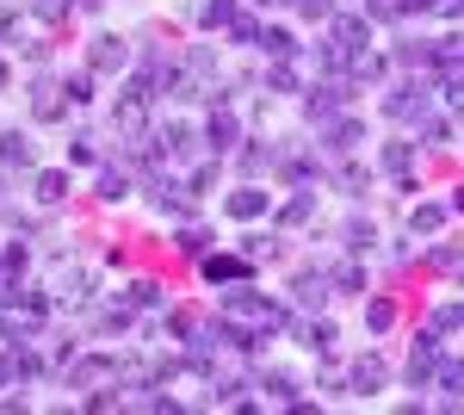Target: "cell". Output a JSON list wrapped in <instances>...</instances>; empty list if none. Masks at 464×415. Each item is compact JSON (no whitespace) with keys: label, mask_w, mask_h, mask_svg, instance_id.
Returning a JSON list of instances; mask_svg holds the SVG:
<instances>
[{"label":"cell","mask_w":464,"mask_h":415,"mask_svg":"<svg viewBox=\"0 0 464 415\" xmlns=\"http://www.w3.org/2000/svg\"><path fill=\"white\" fill-rule=\"evenodd\" d=\"M217 316H229L236 329H248L254 341H266V335L291 329V311H285V304H273L266 291H254V279H242V285H223V304H217Z\"/></svg>","instance_id":"6da1fadb"},{"label":"cell","mask_w":464,"mask_h":415,"mask_svg":"<svg viewBox=\"0 0 464 415\" xmlns=\"http://www.w3.org/2000/svg\"><path fill=\"white\" fill-rule=\"evenodd\" d=\"M149 105H155V94L130 74V81H124V94H118V105H111V131H118V143H137V137L155 131V124H149Z\"/></svg>","instance_id":"7a4b0ae2"},{"label":"cell","mask_w":464,"mask_h":415,"mask_svg":"<svg viewBox=\"0 0 464 415\" xmlns=\"http://www.w3.org/2000/svg\"><path fill=\"white\" fill-rule=\"evenodd\" d=\"M44 316H50V298L44 291H19L0 311V341H37L44 335Z\"/></svg>","instance_id":"3957f363"},{"label":"cell","mask_w":464,"mask_h":415,"mask_svg":"<svg viewBox=\"0 0 464 415\" xmlns=\"http://www.w3.org/2000/svg\"><path fill=\"white\" fill-rule=\"evenodd\" d=\"M347 100H353V81H347V74H322V81H310V87H304V112H310V124L334 118Z\"/></svg>","instance_id":"277c9868"},{"label":"cell","mask_w":464,"mask_h":415,"mask_svg":"<svg viewBox=\"0 0 464 415\" xmlns=\"http://www.w3.org/2000/svg\"><path fill=\"white\" fill-rule=\"evenodd\" d=\"M428 105H433V87L421 81V74H409L402 87L384 94V112H391L396 124H421V118H428Z\"/></svg>","instance_id":"5b68a950"},{"label":"cell","mask_w":464,"mask_h":415,"mask_svg":"<svg viewBox=\"0 0 464 415\" xmlns=\"http://www.w3.org/2000/svg\"><path fill=\"white\" fill-rule=\"evenodd\" d=\"M316 137H322L328 155H353L359 143H365V124H359L353 112H334V118H322V124H316Z\"/></svg>","instance_id":"8992f818"},{"label":"cell","mask_w":464,"mask_h":415,"mask_svg":"<svg viewBox=\"0 0 464 415\" xmlns=\"http://www.w3.org/2000/svg\"><path fill=\"white\" fill-rule=\"evenodd\" d=\"M433 372H440V335H433V329H421V335H415V347H409V366H402V379L415 384V390H428Z\"/></svg>","instance_id":"52a82bcc"},{"label":"cell","mask_w":464,"mask_h":415,"mask_svg":"<svg viewBox=\"0 0 464 415\" xmlns=\"http://www.w3.org/2000/svg\"><path fill=\"white\" fill-rule=\"evenodd\" d=\"M63 379H69V390H87V384H111V379H118V353H74Z\"/></svg>","instance_id":"ba28073f"},{"label":"cell","mask_w":464,"mask_h":415,"mask_svg":"<svg viewBox=\"0 0 464 415\" xmlns=\"http://www.w3.org/2000/svg\"><path fill=\"white\" fill-rule=\"evenodd\" d=\"M291 298H297V311H328V298H334V273H322V267H304V273L291 279Z\"/></svg>","instance_id":"9c48e42d"},{"label":"cell","mask_w":464,"mask_h":415,"mask_svg":"<svg viewBox=\"0 0 464 415\" xmlns=\"http://www.w3.org/2000/svg\"><path fill=\"white\" fill-rule=\"evenodd\" d=\"M32 118H37V124L69 118V87H63V81H50V74H37V81H32Z\"/></svg>","instance_id":"30bf717a"},{"label":"cell","mask_w":464,"mask_h":415,"mask_svg":"<svg viewBox=\"0 0 464 415\" xmlns=\"http://www.w3.org/2000/svg\"><path fill=\"white\" fill-rule=\"evenodd\" d=\"M87 69H93V74H124V69H130V44L111 37V32H100L93 44H87Z\"/></svg>","instance_id":"8fae6325"},{"label":"cell","mask_w":464,"mask_h":415,"mask_svg":"<svg viewBox=\"0 0 464 415\" xmlns=\"http://www.w3.org/2000/svg\"><path fill=\"white\" fill-rule=\"evenodd\" d=\"M236 143H242V124H236L229 100H217V105H211V118H205V149H211V155H229Z\"/></svg>","instance_id":"7c38bea8"},{"label":"cell","mask_w":464,"mask_h":415,"mask_svg":"<svg viewBox=\"0 0 464 415\" xmlns=\"http://www.w3.org/2000/svg\"><path fill=\"white\" fill-rule=\"evenodd\" d=\"M391 63H396L402 74H440V44H433V37L396 44V50H391Z\"/></svg>","instance_id":"4fadbf2b"},{"label":"cell","mask_w":464,"mask_h":415,"mask_svg":"<svg viewBox=\"0 0 464 415\" xmlns=\"http://www.w3.org/2000/svg\"><path fill=\"white\" fill-rule=\"evenodd\" d=\"M198 267H205V279H211V285H242V279H254V261H248V254H223V248H211Z\"/></svg>","instance_id":"5bb4252c"},{"label":"cell","mask_w":464,"mask_h":415,"mask_svg":"<svg viewBox=\"0 0 464 415\" xmlns=\"http://www.w3.org/2000/svg\"><path fill=\"white\" fill-rule=\"evenodd\" d=\"M273 173H279L285 186H322V162L297 155V149H273Z\"/></svg>","instance_id":"9a60e30c"},{"label":"cell","mask_w":464,"mask_h":415,"mask_svg":"<svg viewBox=\"0 0 464 415\" xmlns=\"http://www.w3.org/2000/svg\"><path fill=\"white\" fill-rule=\"evenodd\" d=\"M384 379H391L384 353H359L353 372H347V390H353V397H372V390H384Z\"/></svg>","instance_id":"2e32d148"},{"label":"cell","mask_w":464,"mask_h":415,"mask_svg":"<svg viewBox=\"0 0 464 415\" xmlns=\"http://www.w3.org/2000/svg\"><path fill=\"white\" fill-rule=\"evenodd\" d=\"M378 168L415 193V143H384V149H378Z\"/></svg>","instance_id":"e0dca14e"},{"label":"cell","mask_w":464,"mask_h":415,"mask_svg":"<svg viewBox=\"0 0 464 415\" xmlns=\"http://www.w3.org/2000/svg\"><path fill=\"white\" fill-rule=\"evenodd\" d=\"M198 205V193H192V180H155V211H174V217H186V211Z\"/></svg>","instance_id":"ac0fdd59"},{"label":"cell","mask_w":464,"mask_h":415,"mask_svg":"<svg viewBox=\"0 0 464 415\" xmlns=\"http://www.w3.org/2000/svg\"><path fill=\"white\" fill-rule=\"evenodd\" d=\"M328 37H341L347 50H365L372 44V13H334L328 19Z\"/></svg>","instance_id":"d6986e66"},{"label":"cell","mask_w":464,"mask_h":415,"mask_svg":"<svg viewBox=\"0 0 464 415\" xmlns=\"http://www.w3.org/2000/svg\"><path fill=\"white\" fill-rule=\"evenodd\" d=\"M279 223H285V230H304V223H316V186H291V199L279 205Z\"/></svg>","instance_id":"ffe728a7"},{"label":"cell","mask_w":464,"mask_h":415,"mask_svg":"<svg viewBox=\"0 0 464 415\" xmlns=\"http://www.w3.org/2000/svg\"><path fill=\"white\" fill-rule=\"evenodd\" d=\"M0 168H37V149H32V137L25 131H0Z\"/></svg>","instance_id":"44dd1931"},{"label":"cell","mask_w":464,"mask_h":415,"mask_svg":"<svg viewBox=\"0 0 464 415\" xmlns=\"http://www.w3.org/2000/svg\"><path fill=\"white\" fill-rule=\"evenodd\" d=\"M297 341L310 347V353H334V341H341V335H334V322H328V316H304V322H297Z\"/></svg>","instance_id":"7402d4cb"},{"label":"cell","mask_w":464,"mask_h":415,"mask_svg":"<svg viewBox=\"0 0 464 415\" xmlns=\"http://www.w3.org/2000/svg\"><path fill=\"white\" fill-rule=\"evenodd\" d=\"M223 211H229L236 223H254V217H266V193H260V186H236V193L223 199Z\"/></svg>","instance_id":"603a6c76"},{"label":"cell","mask_w":464,"mask_h":415,"mask_svg":"<svg viewBox=\"0 0 464 415\" xmlns=\"http://www.w3.org/2000/svg\"><path fill=\"white\" fill-rule=\"evenodd\" d=\"M32 193H37V205H63L69 199V168H37Z\"/></svg>","instance_id":"cb8c5ba5"},{"label":"cell","mask_w":464,"mask_h":415,"mask_svg":"<svg viewBox=\"0 0 464 415\" xmlns=\"http://www.w3.org/2000/svg\"><path fill=\"white\" fill-rule=\"evenodd\" d=\"M260 50H266V63H297V50H304V44H297L285 25H266V32H260Z\"/></svg>","instance_id":"d4e9b609"},{"label":"cell","mask_w":464,"mask_h":415,"mask_svg":"<svg viewBox=\"0 0 464 415\" xmlns=\"http://www.w3.org/2000/svg\"><path fill=\"white\" fill-rule=\"evenodd\" d=\"M254 384H260V390H266L273 403H285V410H291V403H297V397H304V384L291 379V372H273V366H266V372H260V379H254Z\"/></svg>","instance_id":"484cf974"},{"label":"cell","mask_w":464,"mask_h":415,"mask_svg":"<svg viewBox=\"0 0 464 415\" xmlns=\"http://www.w3.org/2000/svg\"><path fill=\"white\" fill-rule=\"evenodd\" d=\"M446 217H452L446 205H433V199H421V205L409 211V230H415V236H440V230H446Z\"/></svg>","instance_id":"4316f807"},{"label":"cell","mask_w":464,"mask_h":415,"mask_svg":"<svg viewBox=\"0 0 464 415\" xmlns=\"http://www.w3.org/2000/svg\"><path fill=\"white\" fill-rule=\"evenodd\" d=\"M384 69H391V63H384V56H378V50H353V87H378V81H384Z\"/></svg>","instance_id":"83f0119b"},{"label":"cell","mask_w":464,"mask_h":415,"mask_svg":"<svg viewBox=\"0 0 464 415\" xmlns=\"http://www.w3.org/2000/svg\"><path fill=\"white\" fill-rule=\"evenodd\" d=\"M236 13H242V0H205V6H198V25H205V32H229Z\"/></svg>","instance_id":"f1b7e54d"},{"label":"cell","mask_w":464,"mask_h":415,"mask_svg":"<svg viewBox=\"0 0 464 415\" xmlns=\"http://www.w3.org/2000/svg\"><path fill=\"white\" fill-rule=\"evenodd\" d=\"M100 199H106V205H118V199H130V168H118V162H106V168H100Z\"/></svg>","instance_id":"f546056e"},{"label":"cell","mask_w":464,"mask_h":415,"mask_svg":"<svg viewBox=\"0 0 464 415\" xmlns=\"http://www.w3.org/2000/svg\"><path fill=\"white\" fill-rule=\"evenodd\" d=\"M433 384H440V390L459 403V397H464V353H452V360L440 353V372H433Z\"/></svg>","instance_id":"4dcf8cb0"},{"label":"cell","mask_w":464,"mask_h":415,"mask_svg":"<svg viewBox=\"0 0 464 415\" xmlns=\"http://www.w3.org/2000/svg\"><path fill=\"white\" fill-rule=\"evenodd\" d=\"M124 304H130V311H161V285H155V279H130V285H124Z\"/></svg>","instance_id":"1f68e13d"},{"label":"cell","mask_w":464,"mask_h":415,"mask_svg":"<svg viewBox=\"0 0 464 415\" xmlns=\"http://www.w3.org/2000/svg\"><path fill=\"white\" fill-rule=\"evenodd\" d=\"M211 248H217V236H211V230H198V223H186V230H179V254H192V261H205Z\"/></svg>","instance_id":"d6a6232c"},{"label":"cell","mask_w":464,"mask_h":415,"mask_svg":"<svg viewBox=\"0 0 464 415\" xmlns=\"http://www.w3.org/2000/svg\"><path fill=\"white\" fill-rule=\"evenodd\" d=\"M266 87H273V94H304V81H297V63H266Z\"/></svg>","instance_id":"836d02e7"},{"label":"cell","mask_w":464,"mask_h":415,"mask_svg":"<svg viewBox=\"0 0 464 415\" xmlns=\"http://www.w3.org/2000/svg\"><path fill=\"white\" fill-rule=\"evenodd\" d=\"M260 32H266V19H254V13H236V25H229V44H248V50H260Z\"/></svg>","instance_id":"e575fe53"},{"label":"cell","mask_w":464,"mask_h":415,"mask_svg":"<svg viewBox=\"0 0 464 415\" xmlns=\"http://www.w3.org/2000/svg\"><path fill=\"white\" fill-rule=\"evenodd\" d=\"M334 186H341V193H353V199H359V193L372 186V173L359 168V162H347V155H341V168H334Z\"/></svg>","instance_id":"d590c367"},{"label":"cell","mask_w":464,"mask_h":415,"mask_svg":"<svg viewBox=\"0 0 464 415\" xmlns=\"http://www.w3.org/2000/svg\"><path fill=\"white\" fill-rule=\"evenodd\" d=\"M391 322H396V304H391V298H365V329H372V335H384Z\"/></svg>","instance_id":"8d00e7d4"},{"label":"cell","mask_w":464,"mask_h":415,"mask_svg":"<svg viewBox=\"0 0 464 415\" xmlns=\"http://www.w3.org/2000/svg\"><path fill=\"white\" fill-rule=\"evenodd\" d=\"M415 137L428 143V149H446V143H452V124H446V118H433V112H428V118L415 124Z\"/></svg>","instance_id":"74e56055"},{"label":"cell","mask_w":464,"mask_h":415,"mask_svg":"<svg viewBox=\"0 0 464 415\" xmlns=\"http://www.w3.org/2000/svg\"><path fill=\"white\" fill-rule=\"evenodd\" d=\"M334 291H353V298H365V267H359V261H341V267H334Z\"/></svg>","instance_id":"f35d334b"},{"label":"cell","mask_w":464,"mask_h":415,"mask_svg":"<svg viewBox=\"0 0 464 415\" xmlns=\"http://www.w3.org/2000/svg\"><path fill=\"white\" fill-rule=\"evenodd\" d=\"M341 248H347V254H365V248H372V223H365V217H353V223L341 230Z\"/></svg>","instance_id":"ab89813d"},{"label":"cell","mask_w":464,"mask_h":415,"mask_svg":"<svg viewBox=\"0 0 464 415\" xmlns=\"http://www.w3.org/2000/svg\"><path fill=\"white\" fill-rule=\"evenodd\" d=\"M428 329H433V335H452V329H464V304H440V311L428 316Z\"/></svg>","instance_id":"60d3db41"},{"label":"cell","mask_w":464,"mask_h":415,"mask_svg":"<svg viewBox=\"0 0 464 415\" xmlns=\"http://www.w3.org/2000/svg\"><path fill=\"white\" fill-rule=\"evenodd\" d=\"M32 13L44 19V25H63V19L74 13V0H32Z\"/></svg>","instance_id":"b9f144b4"},{"label":"cell","mask_w":464,"mask_h":415,"mask_svg":"<svg viewBox=\"0 0 464 415\" xmlns=\"http://www.w3.org/2000/svg\"><path fill=\"white\" fill-rule=\"evenodd\" d=\"M428 261L440 267V273H459V267H464V254H459L452 242H433V248H428Z\"/></svg>","instance_id":"7bdbcfd3"},{"label":"cell","mask_w":464,"mask_h":415,"mask_svg":"<svg viewBox=\"0 0 464 415\" xmlns=\"http://www.w3.org/2000/svg\"><path fill=\"white\" fill-rule=\"evenodd\" d=\"M63 87H69V105H87V100H93V69L69 74V81H63Z\"/></svg>","instance_id":"ee69618b"},{"label":"cell","mask_w":464,"mask_h":415,"mask_svg":"<svg viewBox=\"0 0 464 415\" xmlns=\"http://www.w3.org/2000/svg\"><path fill=\"white\" fill-rule=\"evenodd\" d=\"M69 162H100V137H87V131L69 137Z\"/></svg>","instance_id":"f6af8a7d"},{"label":"cell","mask_w":464,"mask_h":415,"mask_svg":"<svg viewBox=\"0 0 464 415\" xmlns=\"http://www.w3.org/2000/svg\"><path fill=\"white\" fill-rule=\"evenodd\" d=\"M242 254L260 267V261H273V254H279V242H273V236H248V242H242Z\"/></svg>","instance_id":"bcb514c9"},{"label":"cell","mask_w":464,"mask_h":415,"mask_svg":"<svg viewBox=\"0 0 464 415\" xmlns=\"http://www.w3.org/2000/svg\"><path fill=\"white\" fill-rule=\"evenodd\" d=\"M236 162H242V173H266L273 168V149H242Z\"/></svg>","instance_id":"7dc6e473"},{"label":"cell","mask_w":464,"mask_h":415,"mask_svg":"<svg viewBox=\"0 0 464 415\" xmlns=\"http://www.w3.org/2000/svg\"><path fill=\"white\" fill-rule=\"evenodd\" d=\"M211 186H217V155H211V162H205V168H192V193H198V199H205Z\"/></svg>","instance_id":"c3c4849f"},{"label":"cell","mask_w":464,"mask_h":415,"mask_svg":"<svg viewBox=\"0 0 464 415\" xmlns=\"http://www.w3.org/2000/svg\"><path fill=\"white\" fill-rule=\"evenodd\" d=\"M396 13L402 19H428V13H440V0H396Z\"/></svg>","instance_id":"681fc988"},{"label":"cell","mask_w":464,"mask_h":415,"mask_svg":"<svg viewBox=\"0 0 464 415\" xmlns=\"http://www.w3.org/2000/svg\"><path fill=\"white\" fill-rule=\"evenodd\" d=\"M440 13H446V19H459V25H464V0H440Z\"/></svg>","instance_id":"f907efd6"},{"label":"cell","mask_w":464,"mask_h":415,"mask_svg":"<svg viewBox=\"0 0 464 415\" xmlns=\"http://www.w3.org/2000/svg\"><path fill=\"white\" fill-rule=\"evenodd\" d=\"M446 211H452V217H464V186L452 193V199H446Z\"/></svg>","instance_id":"816d5d0a"},{"label":"cell","mask_w":464,"mask_h":415,"mask_svg":"<svg viewBox=\"0 0 464 415\" xmlns=\"http://www.w3.org/2000/svg\"><path fill=\"white\" fill-rule=\"evenodd\" d=\"M6 81H13V74H6V56H0V87H6Z\"/></svg>","instance_id":"f5cc1de1"},{"label":"cell","mask_w":464,"mask_h":415,"mask_svg":"<svg viewBox=\"0 0 464 415\" xmlns=\"http://www.w3.org/2000/svg\"><path fill=\"white\" fill-rule=\"evenodd\" d=\"M0 199H6V186H0Z\"/></svg>","instance_id":"db71d44e"},{"label":"cell","mask_w":464,"mask_h":415,"mask_svg":"<svg viewBox=\"0 0 464 415\" xmlns=\"http://www.w3.org/2000/svg\"><path fill=\"white\" fill-rule=\"evenodd\" d=\"M459 279H464V267H459Z\"/></svg>","instance_id":"11a10c76"}]
</instances>
